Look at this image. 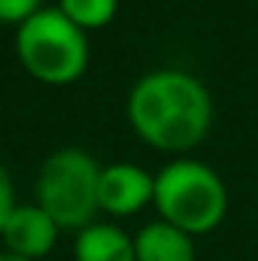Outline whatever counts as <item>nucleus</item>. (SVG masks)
Segmentation results:
<instances>
[{
    "label": "nucleus",
    "mask_w": 258,
    "mask_h": 261,
    "mask_svg": "<svg viewBox=\"0 0 258 261\" xmlns=\"http://www.w3.org/2000/svg\"><path fill=\"white\" fill-rule=\"evenodd\" d=\"M58 9L76 28L94 31V28H104V24H110L116 18L119 0H61Z\"/></svg>",
    "instance_id": "nucleus-9"
},
{
    "label": "nucleus",
    "mask_w": 258,
    "mask_h": 261,
    "mask_svg": "<svg viewBox=\"0 0 258 261\" xmlns=\"http://www.w3.org/2000/svg\"><path fill=\"white\" fill-rule=\"evenodd\" d=\"M134 130L155 149H194L213 125V100L207 85L186 70H152L134 82L128 94Z\"/></svg>",
    "instance_id": "nucleus-1"
},
{
    "label": "nucleus",
    "mask_w": 258,
    "mask_h": 261,
    "mask_svg": "<svg viewBox=\"0 0 258 261\" xmlns=\"http://www.w3.org/2000/svg\"><path fill=\"white\" fill-rule=\"evenodd\" d=\"M134 252L137 261H194V243L192 234L158 219L134 234Z\"/></svg>",
    "instance_id": "nucleus-7"
},
{
    "label": "nucleus",
    "mask_w": 258,
    "mask_h": 261,
    "mask_svg": "<svg viewBox=\"0 0 258 261\" xmlns=\"http://www.w3.org/2000/svg\"><path fill=\"white\" fill-rule=\"evenodd\" d=\"M61 228L55 225V219L34 200V203H15V210L9 213L0 240L6 246V252L24 255V258L40 261L55 249Z\"/></svg>",
    "instance_id": "nucleus-5"
},
{
    "label": "nucleus",
    "mask_w": 258,
    "mask_h": 261,
    "mask_svg": "<svg viewBox=\"0 0 258 261\" xmlns=\"http://www.w3.org/2000/svg\"><path fill=\"white\" fill-rule=\"evenodd\" d=\"M155 197V173L131 164L116 161L100 167V210L110 216H134L149 206Z\"/></svg>",
    "instance_id": "nucleus-6"
},
{
    "label": "nucleus",
    "mask_w": 258,
    "mask_h": 261,
    "mask_svg": "<svg viewBox=\"0 0 258 261\" xmlns=\"http://www.w3.org/2000/svg\"><path fill=\"white\" fill-rule=\"evenodd\" d=\"M18 61L49 85L76 82L88 67V37L58 6H43L15 34Z\"/></svg>",
    "instance_id": "nucleus-4"
},
{
    "label": "nucleus",
    "mask_w": 258,
    "mask_h": 261,
    "mask_svg": "<svg viewBox=\"0 0 258 261\" xmlns=\"http://www.w3.org/2000/svg\"><path fill=\"white\" fill-rule=\"evenodd\" d=\"M15 210V189H12V176H9V170L0 164V231H3V225H6V219H9V213Z\"/></svg>",
    "instance_id": "nucleus-11"
},
{
    "label": "nucleus",
    "mask_w": 258,
    "mask_h": 261,
    "mask_svg": "<svg viewBox=\"0 0 258 261\" xmlns=\"http://www.w3.org/2000/svg\"><path fill=\"white\" fill-rule=\"evenodd\" d=\"M76 261H137L134 237L110 222H91L76 234L73 243Z\"/></svg>",
    "instance_id": "nucleus-8"
},
{
    "label": "nucleus",
    "mask_w": 258,
    "mask_h": 261,
    "mask_svg": "<svg viewBox=\"0 0 258 261\" xmlns=\"http://www.w3.org/2000/svg\"><path fill=\"white\" fill-rule=\"evenodd\" d=\"M43 0H0V24H24L31 15H37Z\"/></svg>",
    "instance_id": "nucleus-10"
},
{
    "label": "nucleus",
    "mask_w": 258,
    "mask_h": 261,
    "mask_svg": "<svg viewBox=\"0 0 258 261\" xmlns=\"http://www.w3.org/2000/svg\"><path fill=\"white\" fill-rule=\"evenodd\" d=\"M0 261H34V258H24V255H15V252H0Z\"/></svg>",
    "instance_id": "nucleus-12"
},
{
    "label": "nucleus",
    "mask_w": 258,
    "mask_h": 261,
    "mask_svg": "<svg viewBox=\"0 0 258 261\" xmlns=\"http://www.w3.org/2000/svg\"><path fill=\"white\" fill-rule=\"evenodd\" d=\"M152 206L164 222L186 234L213 231L228 213V189L222 176L194 158H176L155 173Z\"/></svg>",
    "instance_id": "nucleus-2"
},
{
    "label": "nucleus",
    "mask_w": 258,
    "mask_h": 261,
    "mask_svg": "<svg viewBox=\"0 0 258 261\" xmlns=\"http://www.w3.org/2000/svg\"><path fill=\"white\" fill-rule=\"evenodd\" d=\"M37 203L61 231H82L100 210V164L76 146L46 155L37 173Z\"/></svg>",
    "instance_id": "nucleus-3"
}]
</instances>
